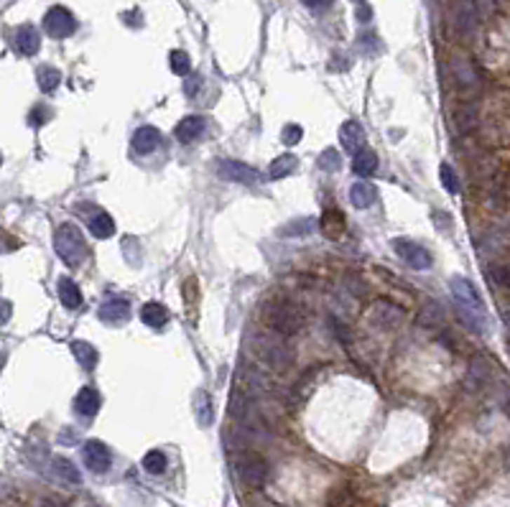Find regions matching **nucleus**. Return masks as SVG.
Masks as SVG:
<instances>
[{"instance_id":"37998d69","label":"nucleus","mask_w":510,"mask_h":507,"mask_svg":"<svg viewBox=\"0 0 510 507\" xmlns=\"http://www.w3.org/2000/svg\"><path fill=\"white\" fill-rule=\"evenodd\" d=\"M301 3H304L307 8H314V11H316V8H322L324 3H329V0H301Z\"/></svg>"},{"instance_id":"a18cd8bd","label":"nucleus","mask_w":510,"mask_h":507,"mask_svg":"<svg viewBox=\"0 0 510 507\" xmlns=\"http://www.w3.org/2000/svg\"><path fill=\"white\" fill-rule=\"evenodd\" d=\"M355 3H363V0H355Z\"/></svg>"},{"instance_id":"49530a36","label":"nucleus","mask_w":510,"mask_h":507,"mask_svg":"<svg viewBox=\"0 0 510 507\" xmlns=\"http://www.w3.org/2000/svg\"><path fill=\"white\" fill-rule=\"evenodd\" d=\"M508 352H510V345H508Z\"/></svg>"},{"instance_id":"f3484780","label":"nucleus","mask_w":510,"mask_h":507,"mask_svg":"<svg viewBox=\"0 0 510 507\" xmlns=\"http://www.w3.org/2000/svg\"><path fill=\"white\" fill-rule=\"evenodd\" d=\"M56 293H59V301L67 306V309H79L82 306V291H79V286L72 278H67V275H62L59 278V283H56Z\"/></svg>"},{"instance_id":"412c9836","label":"nucleus","mask_w":510,"mask_h":507,"mask_svg":"<svg viewBox=\"0 0 510 507\" xmlns=\"http://www.w3.org/2000/svg\"><path fill=\"white\" fill-rule=\"evenodd\" d=\"M90 232L95 235L98 239H110L112 235H115V222H112V217L107 214V211L98 209L95 214L90 217Z\"/></svg>"},{"instance_id":"aec40b11","label":"nucleus","mask_w":510,"mask_h":507,"mask_svg":"<svg viewBox=\"0 0 510 507\" xmlns=\"http://www.w3.org/2000/svg\"><path fill=\"white\" fill-rule=\"evenodd\" d=\"M51 469H54V477L59 479V482H67V485H82V474H79V469L72 464L69 459L56 457L54 461H51Z\"/></svg>"},{"instance_id":"423d86ee","label":"nucleus","mask_w":510,"mask_h":507,"mask_svg":"<svg viewBox=\"0 0 510 507\" xmlns=\"http://www.w3.org/2000/svg\"><path fill=\"white\" fill-rule=\"evenodd\" d=\"M393 250L398 255L401 261L413 270H429L431 268V253H429L427 247L419 245V242H413L408 237H396L393 239Z\"/></svg>"},{"instance_id":"473e14b6","label":"nucleus","mask_w":510,"mask_h":507,"mask_svg":"<svg viewBox=\"0 0 510 507\" xmlns=\"http://www.w3.org/2000/svg\"><path fill=\"white\" fill-rule=\"evenodd\" d=\"M340 163H342V158H340V153H337L335 148H329V151H324L322 153V158H319V169H324V171H337L340 169Z\"/></svg>"},{"instance_id":"c756f323","label":"nucleus","mask_w":510,"mask_h":507,"mask_svg":"<svg viewBox=\"0 0 510 507\" xmlns=\"http://www.w3.org/2000/svg\"><path fill=\"white\" fill-rule=\"evenodd\" d=\"M455 77H457V82H459L462 90H469V87L477 85V74L467 62H455Z\"/></svg>"},{"instance_id":"c9c22d12","label":"nucleus","mask_w":510,"mask_h":507,"mask_svg":"<svg viewBox=\"0 0 510 507\" xmlns=\"http://www.w3.org/2000/svg\"><path fill=\"white\" fill-rule=\"evenodd\" d=\"M490 278H492L495 286L510 289V268H505V265H492V268H490Z\"/></svg>"},{"instance_id":"39448f33","label":"nucleus","mask_w":510,"mask_h":507,"mask_svg":"<svg viewBox=\"0 0 510 507\" xmlns=\"http://www.w3.org/2000/svg\"><path fill=\"white\" fill-rule=\"evenodd\" d=\"M235 469H238V477L243 485L248 487H263L268 479V461L266 457H260V454H255V451H248V454H243V457L238 459V464H235Z\"/></svg>"},{"instance_id":"dca6fc26","label":"nucleus","mask_w":510,"mask_h":507,"mask_svg":"<svg viewBox=\"0 0 510 507\" xmlns=\"http://www.w3.org/2000/svg\"><path fill=\"white\" fill-rule=\"evenodd\" d=\"M375 199H377V189L370 181L352 183V189H349V202H352L355 209H368V207L375 204Z\"/></svg>"},{"instance_id":"7ed1b4c3","label":"nucleus","mask_w":510,"mask_h":507,"mask_svg":"<svg viewBox=\"0 0 510 507\" xmlns=\"http://www.w3.org/2000/svg\"><path fill=\"white\" fill-rule=\"evenodd\" d=\"M266 324L271 326L281 337H291L304 324V314L296 303L291 301H276L266 309Z\"/></svg>"},{"instance_id":"a19ab883","label":"nucleus","mask_w":510,"mask_h":507,"mask_svg":"<svg viewBox=\"0 0 510 507\" xmlns=\"http://www.w3.org/2000/svg\"><path fill=\"white\" fill-rule=\"evenodd\" d=\"M8 321H11V301L3 298V324H8Z\"/></svg>"},{"instance_id":"b1692460","label":"nucleus","mask_w":510,"mask_h":507,"mask_svg":"<svg viewBox=\"0 0 510 507\" xmlns=\"http://www.w3.org/2000/svg\"><path fill=\"white\" fill-rule=\"evenodd\" d=\"M194 413H196V421H199V426H212V421H215V410H212V401L210 395L204 393V390H196L194 393Z\"/></svg>"},{"instance_id":"5701e85b","label":"nucleus","mask_w":510,"mask_h":507,"mask_svg":"<svg viewBox=\"0 0 510 507\" xmlns=\"http://www.w3.org/2000/svg\"><path fill=\"white\" fill-rule=\"evenodd\" d=\"M377 169V153L370 148H363L360 153L352 155V171L357 176H370Z\"/></svg>"},{"instance_id":"9b49d317","label":"nucleus","mask_w":510,"mask_h":507,"mask_svg":"<svg viewBox=\"0 0 510 507\" xmlns=\"http://www.w3.org/2000/svg\"><path fill=\"white\" fill-rule=\"evenodd\" d=\"M13 49L18 51L21 57H34V54H39V49H41V36H39V31H36L31 23L15 29Z\"/></svg>"},{"instance_id":"f8f14e48","label":"nucleus","mask_w":510,"mask_h":507,"mask_svg":"<svg viewBox=\"0 0 510 507\" xmlns=\"http://www.w3.org/2000/svg\"><path fill=\"white\" fill-rule=\"evenodd\" d=\"M204 130H207V120L202 115H187V118H182L176 123L174 135L179 143H194L202 138Z\"/></svg>"},{"instance_id":"bb28decb","label":"nucleus","mask_w":510,"mask_h":507,"mask_svg":"<svg viewBox=\"0 0 510 507\" xmlns=\"http://www.w3.org/2000/svg\"><path fill=\"white\" fill-rule=\"evenodd\" d=\"M373 317L377 319V324H383V326H396L403 319V314H401V309H396V306H391V303H377L375 306V314Z\"/></svg>"},{"instance_id":"2f4dec72","label":"nucleus","mask_w":510,"mask_h":507,"mask_svg":"<svg viewBox=\"0 0 510 507\" xmlns=\"http://www.w3.org/2000/svg\"><path fill=\"white\" fill-rule=\"evenodd\" d=\"M143 469H146L148 474L166 472V457H163L161 451H148L146 457H143Z\"/></svg>"},{"instance_id":"cd10ccee","label":"nucleus","mask_w":510,"mask_h":507,"mask_svg":"<svg viewBox=\"0 0 510 507\" xmlns=\"http://www.w3.org/2000/svg\"><path fill=\"white\" fill-rule=\"evenodd\" d=\"M316 230V222L311 217H299L294 219L291 225H286L281 230V235H286V237H304V235H311Z\"/></svg>"},{"instance_id":"6ab92c4d","label":"nucleus","mask_w":510,"mask_h":507,"mask_svg":"<svg viewBox=\"0 0 510 507\" xmlns=\"http://www.w3.org/2000/svg\"><path fill=\"white\" fill-rule=\"evenodd\" d=\"M140 321H143V324H148V326H154V329H161V326H166V321H168L166 306H161L159 301L143 303V309H140Z\"/></svg>"},{"instance_id":"4be33fe9","label":"nucleus","mask_w":510,"mask_h":507,"mask_svg":"<svg viewBox=\"0 0 510 507\" xmlns=\"http://www.w3.org/2000/svg\"><path fill=\"white\" fill-rule=\"evenodd\" d=\"M488 377H490V362L485 357H475L467 370V388L469 390L483 388L485 382H488Z\"/></svg>"},{"instance_id":"4c0bfd02","label":"nucleus","mask_w":510,"mask_h":507,"mask_svg":"<svg viewBox=\"0 0 510 507\" xmlns=\"http://www.w3.org/2000/svg\"><path fill=\"white\" fill-rule=\"evenodd\" d=\"M49 120H51V110H49V107H34V110H31V118H28V123H31V125H39V127H41L43 125V123H49Z\"/></svg>"},{"instance_id":"72a5a7b5","label":"nucleus","mask_w":510,"mask_h":507,"mask_svg":"<svg viewBox=\"0 0 510 507\" xmlns=\"http://www.w3.org/2000/svg\"><path fill=\"white\" fill-rule=\"evenodd\" d=\"M439 174H441V183H444V189H447L449 194H457V191H459V183H457L455 169L444 163V166H441V169H439Z\"/></svg>"},{"instance_id":"9d476101","label":"nucleus","mask_w":510,"mask_h":507,"mask_svg":"<svg viewBox=\"0 0 510 507\" xmlns=\"http://www.w3.org/2000/svg\"><path fill=\"white\" fill-rule=\"evenodd\" d=\"M98 319L105 321V324H126L128 319H130V303L126 298L110 296L107 301L100 303Z\"/></svg>"},{"instance_id":"f704fd0d","label":"nucleus","mask_w":510,"mask_h":507,"mask_svg":"<svg viewBox=\"0 0 510 507\" xmlns=\"http://www.w3.org/2000/svg\"><path fill=\"white\" fill-rule=\"evenodd\" d=\"M301 135H304V127L301 125H283V130H281V141L286 143V146H296V143L301 141Z\"/></svg>"},{"instance_id":"ea45409f","label":"nucleus","mask_w":510,"mask_h":507,"mask_svg":"<svg viewBox=\"0 0 510 507\" xmlns=\"http://www.w3.org/2000/svg\"><path fill=\"white\" fill-rule=\"evenodd\" d=\"M199 85H202V79H199V77H192V79H189V82H187V95H189V97H194V95H196V87H199Z\"/></svg>"},{"instance_id":"6e6552de","label":"nucleus","mask_w":510,"mask_h":507,"mask_svg":"<svg viewBox=\"0 0 510 507\" xmlns=\"http://www.w3.org/2000/svg\"><path fill=\"white\" fill-rule=\"evenodd\" d=\"M217 174L220 179L224 181H235V183H245V186H255L260 181V174L253 166L248 163H240V161H220L217 163Z\"/></svg>"},{"instance_id":"ddd939ff","label":"nucleus","mask_w":510,"mask_h":507,"mask_svg":"<svg viewBox=\"0 0 510 507\" xmlns=\"http://www.w3.org/2000/svg\"><path fill=\"white\" fill-rule=\"evenodd\" d=\"M340 143H342L344 153H349V155L360 153V151L365 148V143H368L363 125L355 123V120H347V123L340 127Z\"/></svg>"},{"instance_id":"58836bf2","label":"nucleus","mask_w":510,"mask_h":507,"mask_svg":"<svg viewBox=\"0 0 510 507\" xmlns=\"http://www.w3.org/2000/svg\"><path fill=\"white\" fill-rule=\"evenodd\" d=\"M370 18H373L370 6H360V8H357V21H360V23H368Z\"/></svg>"},{"instance_id":"c03bdc74","label":"nucleus","mask_w":510,"mask_h":507,"mask_svg":"<svg viewBox=\"0 0 510 507\" xmlns=\"http://www.w3.org/2000/svg\"><path fill=\"white\" fill-rule=\"evenodd\" d=\"M503 410H505V416L510 418V395L505 398V403H503Z\"/></svg>"},{"instance_id":"1a4fd4ad","label":"nucleus","mask_w":510,"mask_h":507,"mask_svg":"<svg viewBox=\"0 0 510 507\" xmlns=\"http://www.w3.org/2000/svg\"><path fill=\"white\" fill-rule=\"evenodd\" d=\"M82 459H84V466L95 474H105L112 464V454L102 441H87L82 446Z\"/></svg>"},{"instance_id":"a211bd4d","label":"nucleus","mask_w":510,"mask_h":507,"mask_svg":"<svg viewBox=\"0 0 510 507\" xmlns=\"http://www.w3.org/2000/svg\"><path fill=\"white\" fill-rule=\"evenodd\" d=\"M72 354L77 357V362H79V367L82 370H87V373H92L95 367H98V362H100V354H98V349L90 345V342H72Z\"/></svg>"},{"instance_id":"79ce46f5","label":"nucleus","mask_w":510,"mask_h":507,"mask_svg":"<svg viewBox=\"0 0 510 507\" xmlns=\"http://www.w3.org/2000/svg\"><path fill=\"white\" fill-rule=\"evenodd\" d=\"M503 321H505V329L510 331V301L503 303Z\"/></svg>"},{"instance_id":"f03ea898","label":"nucleus","mask_w":510,"mask_h":507,"mask_svg":"<svg viewBox=\"0 0 510 507\" xmlns=\"http://www.w3.org/2000/svg\"><path fill=\"white\" fill-rule=\"evenodd\" d=\"M54 250L72 268L82 265L84 258H87V242L82 237V230L74 225H62L54 232Z\"/></svg>"},{"instance_id":"2eb2a0df","label":"nucleus","mask_w":510,"mask_h":507,"mask_svg":"<svg viewBox=\"0 0 510 507\" xmlns=\"http://www.w3.org/2000/svg\"><path fill=\"white\" fill-rule=\"evenodd\" d=\"M102 405V395L95 388H82L74 398V410H77L82 418H92Z\"/></svg>"},{"instance_id":"0eeeda50","label":"nucleus","mask_w":510,"mask_h":507,"mask_svg":"<svg viewBox=\"0 0 510 507\" xmlns=\"http://www.w3.org/2000/svg\"><path fill=\"white\" fill-rule=\"evenodd\" d=\"M43 29L51 39H69L74 31H77V21L74 15L62 6H54L49 13L43 15Z\"/></svg>"},{"instance_id":"a878e982","label":"nucleus","mask_w":510,"mask_h":507,"mask_svg":"<svg viewBox=\"0 0 510 507\" xmlns=\"http://www.w3.org/2000/svg\"><path fill=\"white\" fill-rule=\"evenodd\" d=\"M36 82H39L41 92H54L56 87H59V82H62V71L49 67V64H43V67H39V71H36Z\"/></svg>"},{"instance_id":"c85d7f7f","label":"nucleus","mask_w":510,"mask_h":507,"mask_svg":"<svg viewBox=\"0 0 510 507\" xmlns=\"http://www.w3.org/2000/svg\"><path fill=\"white\" fill-rule=\"evenodd\" d=\"M168 64H171V71H174L176 77H187L189 71H192V59H189V54H187V51H182V49L171 51Z\"/></svg>"},{"instance_id":"e433bc0d","label":"nucleus","mask_w":510,"mask_h":507,"mask_svg":"<svg viewBox=\"0 0 510 507\" xmlns=\"http://www.w3.org/2000/svg\"><path fill=\"white\" fill-rule=\"evenodd\" d=\"M360 49H365L368 57H377V54H380V41H377L373 34H365V36H360Z\"/></svg>"},{"instance_id":"7c9ffc66","label":"nucleus","mask_w":510,"mask_h":507,"mask_svg":"<svg viewBox=\"0 0 510 507\" xmlns=\"http://www.w3.org/2000/svg\"><path fill=\"white\" fill-rule=\"evenodd\" d=\"M457 26L462 31H472L477 26V6L475 3H464L457 13Z\"/></svg>"},{"instance_id":"f257e3e1","label":"nucleus","mask_w":510,"mask_h":507,"mask_svg":"<svg viewBox=\"0 0 510 507\" xmlns=\"http://www.w3.org/2000/svg\"><path fill=\"white\" fill-rule=\"evenodd\" d=\"M449 289H452V301H455V309L459 314L462 324L467 326L469 331H475V334H488L490 317L488 311H485V303L475 286L467 278L455 275L452 283H449Z\"/></svg>"},{"instance_id":"4468645a","label":"nucleus","mask_w":510,"mask_h":507,"mask_svg":"<svg viewBox=\"0 0 510 507\" xmlns=\"http://www.w3.org/2000/svg\"><path fill=\"white\" fill-rule=\"evenodd\" d=\"M159 143H161V133L154 125H143L133 133V151L138 155L154 153L159 148Z\"/></svg>"},{"instance_id":"20e7f679","label":"nucleus","mask_w":510,"mask_h":507,"mask_svg":"<svg viewBox=\"0 0 510 507\" xmlns=\"http://www.w3.org/2000/svg\"><path fill=\"white\" fill-rule=\"evenodd\" d=\"M255 349L263 357V362L268 367H273V370H279V373L288 370L291 362H294V352L286 345V337H281V334H276V337H258L255 339Z\"/></svg>"},{"instance_id":"393cba45","label":"nucleus","mask_w":510,"mask_h":507,"mask_svg":"<svg viewBox=\"0 0 510 507\" xmlns=\"http://www.w3.org/2000/svg\"><path fill=\"white\" fill-rule=\"evenodd\" d=\"M296 166H299V158H296V155H291V153H283V155H279V158L271 163L268 176H271V179H286V176H291V174H294Z\"/></svg>"}]
</instances>
